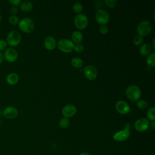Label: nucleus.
Segmentation results:
<instances>
[{"instance_id": "1a4fd4ad", "label": "nucleus", "mask_w": 155, "mask_h": 155, "mask_svg": "<svg viewBox=\"0 0 155 155\" xmlns=\"http://www.w3.org/2000/svg\"><path fill=\"white\" fill-rule=\"evenodd\" d=\"M3 54L4 59L8 62H14L18 58V53L17 51L12 47L7 48Z\"/></svg>"}, {"instance_id": "2f4dec72", "label": "nucleus", "mask_w": 155, "mask_h": 155, "mask_svg": "<svg viewBox=\"0 0 155 155\" xmlns=\"http://www.w3.org/2000/svg\"><path fill=\"white\" fill-rule=\"evenodd\" d=\"M99 31L102 34H106L108 31V28L105 25H101V27H99Z\"/></svg>"}, {"instance_id": "423d86ee", "label": "nucleus", "mask_w": 155, "mask_h": 155, "mask_svg": "<svg viewBox=\"0 0 155 155\" xmlns=\"http://www.w3.org/2000/svg\"><path fill=\"white\" fill-rule=\"evenodd\" d=\"M152 30L151 24L148 21H142L137 27V32L138 35L145 36L148 35Z\"/></svg>"}, {"instance_id": "a878e982", "label": "nucleus", "mask_w": 155, "mask_h": 155, "mask_svg": "<svg viewBox=\"0 0 155 155\" xmlns=\"http://www.w3.org/2000/svg\"><path fill=\"white\" fill-rule=\"evenodd\" d=\"M136 105H137V107L140 109H145L148 106V104H147V101L143 99H140V100L137 101Z\"/></svg>"}, {"instance_id": "2eb2a0df", "label": "nucleus", "mask_w": 155, "mask_h": 155, "mask_svg": "<svg viewBox=\"0 0 155 155\" xmlns=\"http://www.w3.org/2000/svg\"><path fill=\"white\" fill-rule=\"evenodd\" d=\"M19 79V77L18 74L16 73H10L7 74L5 78L6 82L10 85H14L16 84Z\"/></svg>"}, {"instance_id": "dca6fc26", "label": "nucleus", "mask_w": 155, "mask_h": 155, "mask_svg": "<svg viewBox=\"0 0 155 155\" xmlns=\"http://www.w3.org/2000/svg\"><path fill=\"white\" fill-rule=\"evenodd\" d=\"M56 42L53 36H47L44 40V46L48 50H53L55 48Z\"/></svg>"}, {"instance_id": "4be33fe9", "label": "nucleus", "mask_w": 155, "mask_h": 155, "mask_svg": "<svg viewBox=\"0 0 155 155\" xmlns=\"http://www.w3.org/2000/svg\"><path fill=\"white\" fill-rule=\"evenodd\" d=\"M8 22L12 25H17L19 22V19L16 15H11L8 18Z\"/></svg>"}, {"instance_id": "58836bf2", "label": "nucleus", "mask_w": 155, "mask_h": 155, "mask_svg": "<svg viewBox=\"0 0 155 155\" xmlns=\"http://www.w3.org/2000/svg\"><path fill=\"white\" fill-rule=\"evenodd\" d=\"M1 117H0V125H1Z\"/></svg>"}, {"instance_id": "f704fd0d", "label": "nucleus", "mask_w": 155, "mask_h": 155, "mask_svg": "<svg viewBox=\"0 0 155 155\" xmlns=\"http://www.w3.org/2000/svg\"><path fill=\"white\" fill-rule=\"evenodd\" d=\"M79 155H90L88 153H87V152H84V153H81Z\"/></svg>"}, {"instance_id": "c9c22d12", "label": "nucleus", "mask_w": 155, "mask_h": 155, "mask_svg": "<svg viewBox=\"0 0 155 155\" xmlns=\"http://www.w3.org/2000/svg\"><path fill=\"white\" fill-rule=\"evenodd\" d=\"M151 128L153 129L154 128V121H152V122L151 124Z\"/></svg>"}, {"instance_id": "412c9836", "label": "nucleus", "mask_w": 155, "mask_h": 155, "mask_svg": "<svg viewBox=\"0 0 155 155\" xmlns=\"http://www.w3.org/2000/svg\"><path fill=\"white\" fill-rule=\"evenodd\" d=\"M155 53L153 52L148 54L146 59V62L150 67H154L155 65Z\"/></svg>"}, {"instance_id": "aec40b11", "label": "nucleus", "mask_w": 155, "mask_h": 155, "mask_svg": "<svg viewBox=\"0 0 155 155\" xmlns=\"http://www.w3.org/2000/svg\"><path fill=\"white\" fill-rule=\"evenodd\" d=\"M71 65L75 68L81 67L83 65L82 60L79 57H74L72 58L71 61Z\"/></svg>"}, {"instance_id": "473e14b6", "label": "nucleus", "mask_w": 155, "mask_h": 155, "mask_svg": "<svg viewBox=\"0 0 155 155\" xmlns=\"http://www.w3.org/2000/svg\"><path fill=\"white\" fill-rule=\"evenodd\" d=\"M10 12L12 15H16L18 13V8L16 6H12L10 8Z\"/></svg>"}, {"instance_id": "cd10ccee", "label": "nucleus", "mask_w": 155, "mask_h": 155, "mask_svg": "<svg viewBox=\"0 0 155 155\" xmlns=\"http://www.w3.org/2000/svg\"><path fill=\"white\" fill-rule=\"evenodd\" d=\"M7 43L5 40L0 39V52L5 51V49L7 48Z\"/></svg>"}, {"instance_id": "9d476101", "label": "nucleus", "mask_w": 155, "mask_h": 155, "mask_svg": "<svg viewBox=\"0 0 155 155\" xmlns=\"http://www.w3.org/2000/svg\"><path fill=\"white\" fill-rule=\"evenodd\" d=\"M134 126V128L137 131L142 132L148 128L150 126V122L146 118L141 117L136 120Z\"/></svg>"}, {"instance_id": "20e7f679", "label": "nucleus", "mask_w": 155, "mask_h": 155, "mask_svg": "<svg viewBox=\"0 0 155 155\" xmlns=\"http://www.w3.org/2000/svg\"><path fill=\"white\" fill-rule=\"evenodd\" d=\"M125 93L127 97L131 101H137L141 96L140 88L135 85H129L126 89Z\"/></svg>"}, {"instance_id": "b1692460", "label": "nucleus", "mask_w": 155, "mask_h": 155, "mask_svg": "<svg viewBox=\"0 0 155 155\" xmlns=\"http://www.w3.org/2000/svg\"><path fill=\"white\" fill-rule=\"evenodd\" d=\"M154 112H155L154 107H151L150 108L148 109V110L147 111V117L148 118V119H150L152 121L154 120V119H155Z\"/></svg>"}, {"instance_id": "bb28decb", "label": "nucleus", "mask_w": 155, "mask_h": 155, "mask_svg": "<svg viewBox=\"0 0 155 155\" xmlns=\"http://www.w3.org/2000/svg\"><path fill=\"white\" fill-rule=\"evenodd\" d=\"M142 41H143V38L140 35H137L135 36L133 38V43L136 45H140L142 42Z\"/></svg>"}, {"instance_id": "a211bd4d", "label": "nucleus", "mask_w": 155, "mask_h": 155, "mask_svg": "<svg viewBox=\"0 0 155 155\" xmlns=\"http://www.w3.org/2000/svg\"><path fill=\"white\" fill-rule=\"evenodd\" d=\"M71 39L74 42L80 44L83 40V35L81 31L76 30L72 33Z\"/></svg>"}, {"instance_id": "5701e85b", "label": "nucleus", "mask_w": 155, "mask_h": 155, "mask_svg": "<svg viewBox=\"0 0 155 155\" xmlns=\"http://www.w3.org/2000/svg\"><path fill=\"white\" fill-rule=\"evenodd\" d=\"M70 125V120L67 117H62L59 120V125L61 128H65L68 127Z\"/></svg>"}, {"instance_id": "0eeeda50", "label": "nucleus", "mask_w": 155, "mask_h": 155, "mask_svg": "<svg viewBox=\"0 0 155 155\" xmlns=\"http://www.w3.org/2000/svg\"><path fill=\"white\" fill-rule=\"evenodd\" d=\"M96 21L101 25H105L110 19V15L107 11L103 9H99L95 15Z\"/></svg>"}, {"instance_id": "f257e3e1", "label": "nucleus", "mask_w": 155, "mask_h": 155, "mask_svg": "<svg viewBox=\"0 0 155 155\" xmlns=\"http://www.w3.org/2000/svg\"><path fill=\"white\" fill-rule=\"evenodd\" d=\"M6 42L10 47L18 46L21 41V35L17 30H12L7 35Z\"/></svg>"}, {"instance_id": "4c0bfd02", "label": "nucleus", "mask_w": 155, "mask_h": 155, "mask_svg": "<svg viewBox=\"0 0 155 155\" xmlns=\"http://www.w3.org/2000/svg\"><path fill=\"white\" fill-rule=\"evenodd\" d=\"M1 21H2V16H1V15L0 14V24L1 22Z\"/></svg>"}, {"instance_id": "c756f323", "label": "nucleus", "mask_w": 155, "mask_h": 155, "mask_svg": "<svg viewBox=\"0 0 155 155\" xmlns=\"http://www.w3.org/2000/svg\"><path fill=\"white\" fill-rule=\"evenodd\" d=\"M73 50L78 53H81L84 50V46L81 44H76L74 45Z\"/></svg>"}, {"instance_id": "39448f33", "label": "nucleus", "mask_w": 155, "mask_h": 155, "mask_svg": "<svg viewBox=\"0 0 155 155\" xmlns=\"http://www.w3.org/2000/svg\"><path fill=\"white\" fill-rule=\"evenodd\" d=\"M74 42L66 38L60 39L58 43V48L65 53L72 51L74 48Z\"/></svg>"}, {"instance_id": "7ed1b4c3", "label": "nucleus", "mask_w": 155, "mask_h": 155, "mask_svg": "<svg viewBox=\"0 0 155 155\" xmlns=\"http://www.w3.org/2000/svg\"><path fill=\"white\" fill-rule=\"evenodd\" d=\"M130 125L129 124H126L123 130H119L113 134V139L118 142H123L127 140L130 135Z\"/></svg>"}, {"instance_id": "f03ea898", "label": "nucleus", "mask_w": 155, "mask_h": 155, "mask_svg": "<svg viewBox=\"0 0 155 155\" xmlns=\"http://www.w3.org/2000/svg\"><path fill=\"white\" fill-rule=\"evenodd\" d=\"M18 27L22 31L29 33L33 30L35 28V23L32 19L25 17L19 21Z\"/></svg>"}, {"instance_id": "7c9ffc66", "label": "nucleus", "mask_w": 155, "mask_h": 155, "mask_svg": "<svg viewBox=\"0 0 155 155\" xmlns=\"http://www.w3.org/2000/svg\"><path fill=\"white\" fill-rule=\"evenodd\" d=\"M8 2L11 5H12V6L18 7V6H19L21 4L22 1L21 0H8Z\"/></svg>"}, {"instance_id": "c85d7f7f", "label": "nucleus", "mask_w": 155, "mask_h": 155, "mask_svg": "<svg viewBox=\"0 0 155 155\" xmlns=\"http://www.w3.org/2000/svg\"><path fill=\"white\" fill-rule=\"evenodd\" d=\"M104 2L108 7H109L110 8H113V7H115L117 4L116 0H105Z\"/></svg>"}, {"instance_id": "6e6552de", "label": "nucleus", "mask_w": 155, "mask_h": 155, "mask_svg": "<svg viewBox=\"0 0 155 155\" xmlns=\"http://www.w3.org/2000/svg\"><path fill=\"white\" fill-rule=\"evenodd\" d=\"M88 18L87 16L82 13H79L77 15L74 19V22L75 26L78 29H84L85 28L88 24Z\"/></svg>"}, {"instance_id": "72a5a7b5", "label": "nucleus", "mask_w": 155, "mask_h": 155, "mask_svg": "<svg viewBox=\"0 0 155 155\" xmlns=\"http://www.w3.org/2000/svg\"><path fill=\"white\" fill-rule=\"evenodd\" d=\"M4 61V54L2 52H0V64H1Z\"/></svg>"}, {"instance_id": "393cba45", "label": "nucleus", "mask_w": 155, "mask_h": 155, "mask_svg": "<svg viewBox=\"0 0 155 155\" xmlns=\"http://www.w3.org/2000/svg\"><path fill=\"white\" fill-rule=\"evenodd\" d=\"M82 8H83L82 4L79 2H76L74 3V4L73 5V10H74V12L76 13L81 12L82 10Z\"/></svg>"}, {"instance_id": "6ab92c4d", "label": "nucleus", "mask_w": 155, "mask_h": 155, "mask_svg": "<svg viewBox=\"0 0 155 155\" xmlns=\"http://www.w3.org/2000/svg\"><path fill=\"white\" fill-rule=\"evenodd\" d=\"M151 51V47L148 44H143L140 47V53L143 56H147Z\"/></svg>"}, {"instance_id": "4468645a", "label": "nucleus", "mask_w": 155, "mask_h": 155, "mask_svg": "<svg viewBox=\"0 0 155 155\" xmlns=\"http://www.w3.org/2000/svg\"><path fill=\"white\" fill-rule=\"evenodd\" d=\"M76 112V108L73 104L65 105L62 109V113L65 117L68 118L73 116Z\"/></svg>"}, {"instance_id": "ddd939ff", "label": "nucleus", "mask_w": 155, "mask_h": 155, "mask_svg": "<svg viewBox=\"0 0 155 155\" xmlns=\"http://www.w3.org/2000/svg\"><path fill=\"white\" fill-rule=\"evenodd\" d=\"M84 71L86 78L89 80H93L97 76V70L92 65H88L85 67Z\"/></svg>"}, {"instance_id": "f8f14e48", "label": "nucleus", "mask_w": 155, "mask_h": 155, "mask_svg": "<svg viewBox=\"0 0 155 155\" xmlns=\"http://www.w3.org/2000/svg\"><path fill=\"white\" fill-rule=\"evenodd\" d=\"M115 108L118 113L122 114H127L130 111V107L128 104L122 100L116 102Z\"/></svg>"}, {"instance_id": "f3484780", "label": "nucleus", "mask_w": 155, "mask_h": 155, "mask_svg": "<svg viewBox=\"0 0 155 155\" xmlns=\"http://www.w3.org/2000/svg\"><path fill=\"white\" fill-rule=\"evenodd\" d=\"M33 4L31 1H24L21 2V4L19 5L20 10L24 12H30L33 8Z\"/></svg>"}, {"instance_id": "9b49d317", "label": "nucleus", "mask_w": 155, "mask_h": 155, "mask_svg": "<svg viewBox=\"0 0 155 155\" xmlns=\"http://www.w3.org/2000/svg\"><path fill=\"white\" fill-rule=\"evenodd\" d=\"M18 111L17 108L13 106H8L5 107L2 111L3 116L7 119H15L18 116Z\"/></svg>"}, {"instance_id": "e433bc0d", "label": "nucleus", "mask_w": 155, "mask_h": 155, "mask_svg": "<svg viewBox=\"0 0 155 155\" xmlns=\"http://www.w3.org/2000/svg\"><path fill=\"white\" fill-rule=\"evenodd\" d=\"M152 44H153V48L154 49V48H155V47H154V39H153V43H152Z\"/></svg>"}]
</instances>
